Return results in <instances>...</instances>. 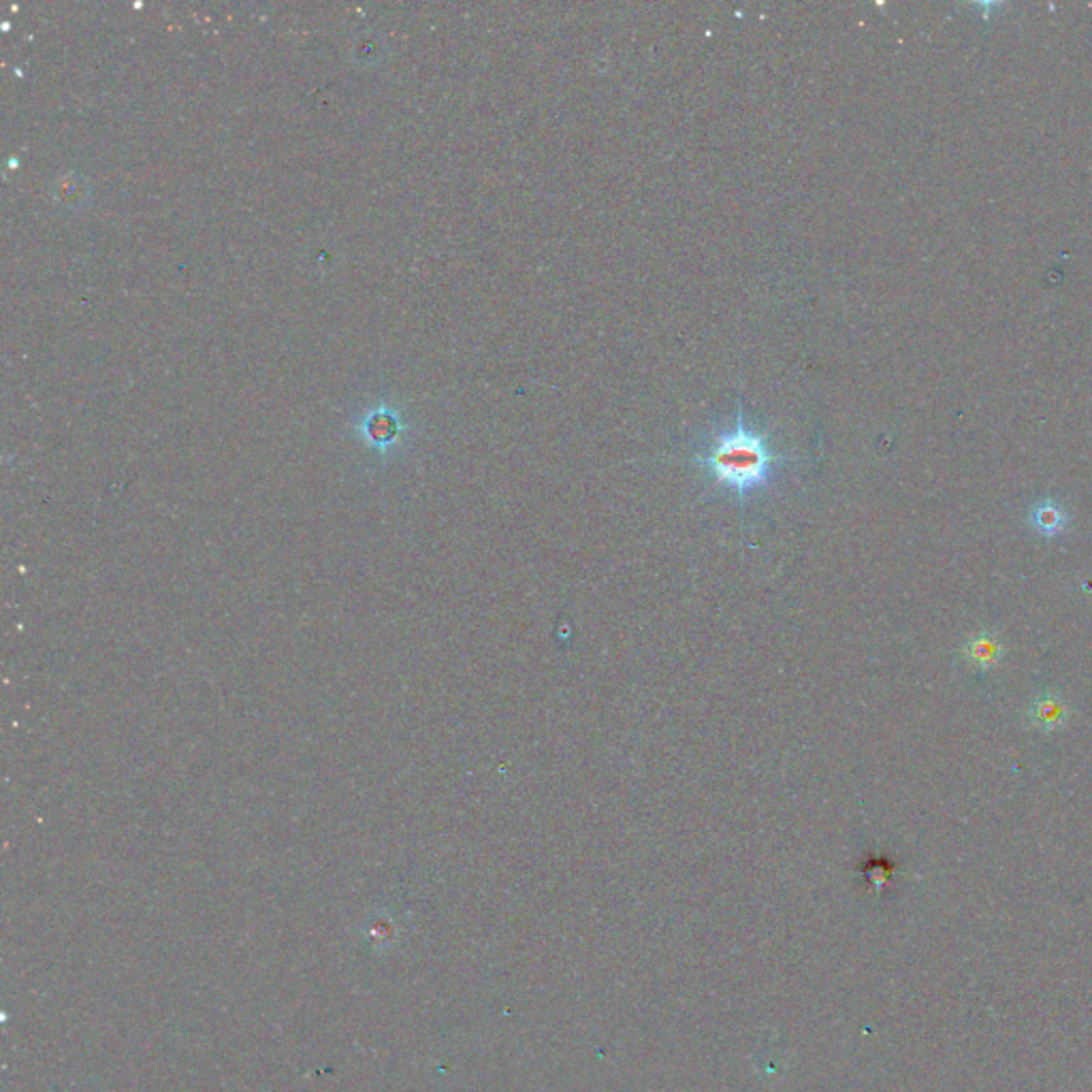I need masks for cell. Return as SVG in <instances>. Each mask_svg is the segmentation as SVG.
I'll use <instances>...</instances> for the list:
<instances>
[{
    "label": "cell",
    "instance_id": "obj_1",
    "mask_svg": "<svg viewBox=\"0 0 1092 1092\" xmlns=\"http://www.w3.org/2000/svg\"><path fill=\"white\" fill-rule=\"evenodd\" d=\"M783 457L771 445L769 433L747 421L742 408L736 410L732 427L717 431L709 445L695 455V463L705 470L715 486H722L745 502L764 486H769Z\"/></svg>",
    "mask_w": 1092,
    "mask_h": 1092
},
{
    "label": "cell",
    "instance_id": "obj_2",
    "mask_svg": "<svg viewBox=\"0 0 1092 1092\" xmlns=\"http://www.w3.org/2000/svg\"><path fill=\"white\" fill-rule=\"evenodd\" d=\"M1069 715L1072 713H1069V707L1060 695L1045 691V693H1039L1031 703L1027 711V722L1029 726L1041 732H1054V730H1060L1069 722Z\"/></svg>",
    "mask_w": 1092,
    "mask_h": 1092
},
{
    "label": "cell",
    "instance_id": "obj_3",
    "mask_svg": "<svg viewBox=\"0 0 1092 1092\" xmlns=\"http://www.w3.org/2000/svg\"><path fill=\"white\" fill-rule=\"evenodd\" d=\"M1001 656H1003L1001 638H998L992 630H980L963 644L965 662L980 672L994 670L998 662H1001Z\"/></svg>",
    "mask_w": 1092,
    "mask_h": 1092
},
{
    "label": "cell",
    "instance_id": "obj_4",
    "mask_svg": "<svg viewBox=\"0 0 1092 1092\" xmlns=\"http://www.w3.org/2000/svg\"><path fill=\"white\" fill-rule=\"evenodd\" d=\"M1029 523L1037 533H1041V536L1056 538L1067 529L1069 515L1056 500L1043 498L1031 506Z\"/></svg>",
    "mask_w": 1092,
    "mask_h": 1092
}]
</instances>
